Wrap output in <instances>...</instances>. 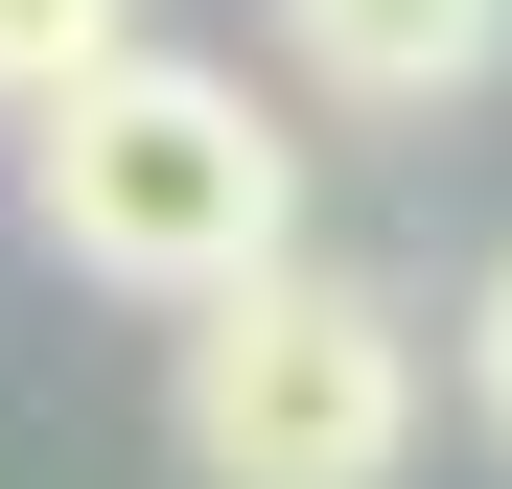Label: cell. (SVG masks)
Wrapping results in <instances>:
<instances>
[{
    "mask_svg": "<svg viewBox=\"0 0 512 489\" xmlns=\"http://www.w3.org/2000/svg\"><path fill=\"white\" fill-rule=\"evenodd\" d=\"M24 233L117 303H233L256 257H303V140L256 117V70L117 47L24 117Z\"/></svg>",
    "mask_w": 512,
    "mask_h": 489,
    "instance_id": "obj_1",
    "label": "cell"
},
{
    "mask_svg": "<svg viewBox=\"0 0 512 489\" xmlns=\"http://www.w3.org/2000/svg\"><path fill=\"white\" fill-rule=\"evenodd\" d=\"M163 443L210 489H396L419 466V326L373 280H326V257H256L233 303H187Z\"/></svg>",
    "mask_w": 512,
    "mask_h": 489,
    "instance_id": "obj_2",
    "label": "cell"
},
{
    "mask_svg": "<svg viewBox=\"0 0 512 489\" xmlns=\"http://www.w3.org/2000/svg\"><path fill=\"white\" fill-rule=\"evenodd\" d=\"M280 47H303L350 117H443V94L512 70V0H280Z\"/></svg>",
    "mask_w": 512,
    "mask_h": 489,
    "instance_id": "obj_3",
    "label": "cell"
},
{
    "mask_svg": "<svg viewBox=\"0 0 512 489\" xmlns=\"http://www.w3.org/2000/svg\"><path fill=\"white\" fill-rule=\"evenodd\" d=\"M140 47V0H0V117H47L70 70H117Z\"/></svg>",
    "mask_w": 512,
    "mask_h": 489,
    "instance_id": "obj_4",
    "label": "cell"
},
{
    "mask_svg": "<svg viewBox=\"0 0 512 489\" xmlns=\"http://www.w3.org/2000/svg\"><path fill=\"white\" fill-rule=\"evenodd\" d=\"M466 396H489V420H512V257L466 280Z\"/></svg>",
    "mask_w": 512,
    "mask_h": 489,
    "instance_id": "obj_5",
    "label": "cell"
}]
</instances>
